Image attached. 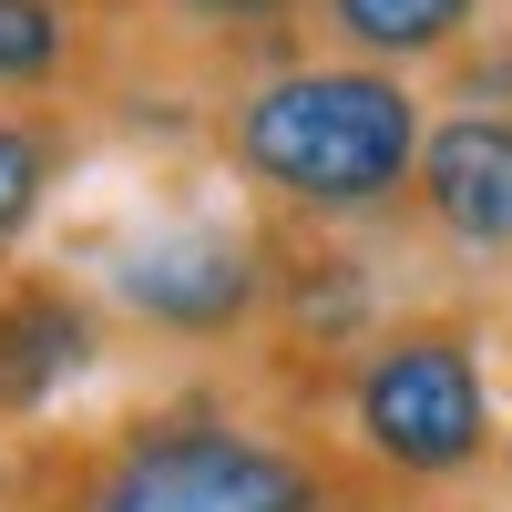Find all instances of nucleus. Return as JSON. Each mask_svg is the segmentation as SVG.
I'll use <instances>...</instances> for the list:
<instances>
[{"label": "nucleus", "instance_id": "nucleus-13", "mask_svg": "<svg viewBox=\"0 0 512 512\" xmlns=\"http://www.w3.org/2000/svg\"><path fill=\"white\" fill-rule=\"evenodd\" d=\"M492 492H502V512H512V420H502V461H492Z\"/></svg>", "mask_w": 512, "mask_h": 512}, {"label": "nucleus", "instance_id": "nucleus-5", "mask_svg": "<svg viewBox=\"0 0 512 512\" xmlns=\"http://www.w3.org/2000/svg\"><path fill=\"white\" fill-rule=\"evenodd\" d=\"M113 349L103 287H72L52 267H0V431H41L52 400H72Z\"/></svg>", "mask_w": 512, "mask_h": 512}, {"label": "nucleus", "instance_id": "nucleus-1", "mask_svg": "<svg viewBox=\"0 0 512 512\" xmlns=\"http://www.w3.org/2000/svg\"><path fill=\"white\" fill-rule=\"evenodd\" d=\"M359 482L277 369L175 379L93 431H21V512H349Z\"/></svg>", "mask_w": 512, "mask_h": 512}, {"label": "nucleus", "instance_id": "nucleus-11", "mask_svg": "<svg viewBox=\"0 0 512 512\" xmlns=\"http://www.w3.org/2000/svg\"><path fill=\"white\" fill-rule=\"evenodd\" d=\"M0 512H21V431H0Z\"/></svg>", "mask_w": 512, "mask_h": 512}, {"label": "nucleus", "instance_id": "nucleus-4", "mask_svg": "<svg viewBox=\"0 0 512 512\" xmlns=\"http://www.w3.org/2000/svg\"><path fill=\"white\" fill-rule=\"evenodd\" d=\"M103 308L164 349H236L277 308V236L256 226H154L103 256Z\"/></svg>", "mask_w": 512, "mask_h": 512}, {"label": "nucleus", "instance_id": "nucleus-3", "mask_svg": "<svg viewBox=\"0 0 512 512\" xmlns=\"http://www.w3.org/2000/svg\"><path fill=\"white\" fill-rule=\"evenodd\" d=\"M420 134H431V103L410 93V72L338 62V52H287L216 103L226 175L318 236L410 205Z\"/></svg>", "mask_w": 512, "mask_h": 512}, {"label": "nucleus", "instance_id": "nucleus-8", "mask_svg": "<svg viewBox=\"0 0 512 512\" xmlns=\"http://www.w3.org/2000/svg\"><path fill=\"white\" fill-rule=\"evenodd\" d=\"M62 164H72V134L41 103H0V267L11 246L41 226V205L62 195Z\"/></svg>", "mask_w": 512, "mask_h": 512}, {"label": "nucleus", "instance_id": "nucleus-7", "mask_svg": "<svg viewBox=\"0 0 512 512\" xmlns=\"http://www.w3.org/2000/svg\"><path fill=\"white\" fill-rule=\"evenodd\" d=\"M492 0H297L308 52L338 62H379V72H431L451 52H472Z\"/></svg>", "mask_w": 512, "mask_h": 512}, {"label": "nucleus", "instance_id": "nucleus-12", "mask_svg": "<svg viewBox=\"0 0 512 512\" xmlns=\"http://www.w3.org/2000/svg\"><path fill=\"white\" fill-rule=\"evenodd\" d=\"M349 512H472V502H379V492H359Z\"/></svg>", "mask_w": 512, "mask_h": 512}, {"label": "nucleus", "instance_id": "nucleus-6", "mask_svg": "<svg viewBox=\"0 0 512 512\" xmlns=\"http://www.w3.org/2000/svg\"><path fill=\"white\" fill-rule=\"evenodd\" d=\"M410 216L451 256H512V103H451L420 134Z\"/></svg>", "mask_w": 512, "mask_h": 512}, {"label": "nucleus", "instance_id": "nucleus-10", "mask_svg": "<svg viewBox=\"0 0 512 512\" xmlns=\"http://www.w3.org/2000/svg\"><path fill=\"white\" fill-rule=\"evenodd\" d=\"M154 11H175L195 31H267V21H297V0H154Z\"/></svg>", "mask_w": 512, "mask_h": 512}, {"label": "nucleus", "instance_id": "nucleus-9", "mask_svg": "<svg viewBox=\"0 0 512 512\" xmlns=\"http://www.w3.org/2000/svg\"><path fill=\"white\" fill-rule=\"evenodd\" d=\"M82 72L72 0H0V103H52Z\"/></svg>", "mask_w": 512, "mask_h": 512}, {"label": "nucleus", "instance_id": "nucleus-2", "mask_svg": "<svg viewBox=\"0 0 512 512\" xmlns=\"http://www.w3.org/2000/svg\"><path fill=\"white\" fill-rule=\"evenodd\" d=\"M349 482L379 502H472L502 461V390L492 338L461 308H390L349 359L287 379Z\"/></svg>", "mask_w": 512, "mask_h": 512}]
</instances>
